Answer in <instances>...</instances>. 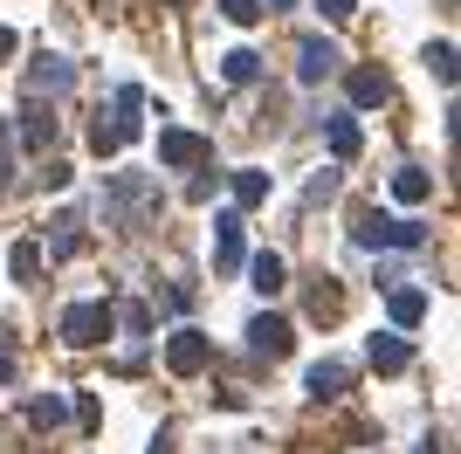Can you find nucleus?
Returning a JSON list of instances; mask_svg holds the SVG:
<instances>
[{"label":"nucleus","mask_w":461,"mask_h":454,"mask_svg":"<svg viewBox=\"0 0 461 454\" xmlns=\"http://www.w3.org/2000/svg\"><path fill=\"white\" fill-rule=\"evenodd\" d=\"M358 248H420L427 241V227L420 221H393V213H379V207H358Z\"/></svg>","instance_id":"nucleus-1"},{"label":"nucleus","mask_w":461,"mask_h":454,"mask_svg":"<svg viewBox=\"0 0 461 454\" xmlns=\"http://www.w3.org/2000/svg\"><path fill=\"white\" fill-rule=\"evenodd\" d=\"M117 310L111 303H77V310H62V344H77V351H90V344L111 338Z\"/></svg>","instance_id":"nucleus-2"},{"label":"nucleus","mask_w":461,"mask_h":454,"mask_svg":"<svg viewBox=\"0 0 461 454\" xmlns=\"http://www.w3.org/2000/svg\"><path fill=\"white\" fill-rule=\"evenodd\" d=\"M207 159H213L207 138H193V132H158V166L186 172V166H207Z\"/></svg>","instance_id":"nucleus-3"},{"label":"nucleus","mask_w":461,"mask_h":454,"mask_svg":"<svg viewBox=\"0 0 461 454\" xmlns=\"http://www.w3.org/2000/svg\"><path fill=\"white\" fill-rule=\"evenodd\" d=\"M207 359H213V344H207V331H173V344H166V365H173L179 378H193V372H207Z\"/></svg>","instance_id":"nucleus-4"},{"label":"nucleus","mask_w":461,"mask_h":454,"mask_svg":"<svg viewBox=\"0 0 461 454\" xmlns=\"http://www.w3.org/2000/svg\"><path fill=\"white\" fill-rule=\"evenodd\" d=\"M241 255H249L241 221H234V213H221V221H213V268H241Z\"/></svg>","instance_id":"nucleus-5"},{"label":"nucleus","mask_w":461,"mask_h":454,"mask_svg":"<svg viewBox=\"0 0 461 454\" xmlns=\"http://www.w3.org/2000/svg\"><path fill=\"white\" fill-rule=\"evenodd\" d=\"M249 344H255V359H289V323L283 317H255Z\"/></svg>","instance_id":"nucleus-6"},{"label":"nucleus","mask_w":461,"mask_h":454,"mask_svg":"<svg viewBox=\"0 0 461 454\" xmlns=\"http://www.w3.org/2000/svg\"><path fill=\"white\" fill-rule=\"evenodd\" d=\"M28 83H35V90H49V96H62V90H77V62H62V56H41L35 69H28Z\"/></svg>","instance_id":"nucleus-7"},{"label":"nucleus","mask_w":461,"mask_h":454,"mask_svg":"<svg viewBox=\"0 0 461 454\" xmlns=\"http://www.w3.org/2000/svg\"><path fill=\"white\" fill-rule=\"evenodd\" d=\"M330 69H338V49H330V41H303V49H296V76H303V83H324Z\"/></svg>","instance_id":"nucleus-8"},{"label":"nucleus","mask_w":461,"mask_h":454,"mask_svg":"<svg viewBox=\"0 0 461 454\" xmlns=\"http://www.w3.org/2000/svg\"><path fill=\"white\" fill-rule=\"evenodd\" d=\"M345 386H351V365L345 359H317V365H310V393H317V399H338Z\"/></svg>","instance_id":"nucleus-9"},{"label":"nucleus","mask_w":461,"mask_h":454,"mask_svg":"<svg viewBox=\"0 0 461 454\" xmlns=\"http://www.w3.org/2000/svg\"><path fill=\"white\" fill-rule=\"evenodd\" d=\"M366 359H372V372H406V359H413V351H406V338L379 331V338L366 344Z\"/></svg>","instance_id":"nucleus-10"},{"label":"nucleus","mask_w":461,"mask_h":454,"mask_svg":"<svg viewBox=\"0 0 461 454\" xmlns=\"http://www.w3.org/2000/svg\"><path fill=\"white\" fill-rule=\"evenodd\" d=\"M138 111H145V90H138V83H124V90H117V117H111V132L124 138V145L138 138Z\"/></svg>","instance_id":"nucleus-11"},{"label":"nucleus","mask_w":461,"mask_h":454,"mask_svg":"<svg viewBox=\"0 0 461 454\" xmlns=\"http://www.w3.org/2000/svg\"><path fill=\"white\" fill-rule=\"evenodd\" d=\"M249 276H255V289H262V296H283V289H289L283 255H255V262H249Z\"/></svg>","instance_id":"nucleus-12"},{"label":"nucleus","mask_w":461,"mask_h":454,"mask_svg":"<svg viewBox=\"0 0 461 454\" xmlns=\"http://www.w3.org/2000/svg\"><path fill=\"white\" fill-rule=\"evenodd\" d=\"M385 96H393V83H385V69H351V104H385Z\"/></svg>","instance_id":"nucleus-13"},{"label":"nucleus","mask_w":461,"mask_h":454,"mask_svg":"<svg viewBox=\"0 0 461 454\" xmlns=\"http://www.w3.org/2000/svg\"><path fill=\"white\" fill-rule=\"evenodd\" d=\"M21 145H28V151H49V145H56V117H49V111H28V117H21Z\"/></svg>","instance_id":"nucleus-14"},{"label":"nucleus","mask_w":461,"mask_h":454,"mask_svg":"<svg viewBox=\"0 0 461 454\" xmlns=\"http://www.w3.org/2000/svg\"><path fill=\"white\" fill-rule=\"evenodd\" d=\"M221 76H228V83H255V76H262V56H255V49H228V56H221Z\"/></svg>","instance_id":"nucleus-15"},{"label":"nucleus","mask_w":461,"mask_h":454,"mask_svg":"<svg viewBox=\"0 0 461 454\" xmlns=\"http://www.w3.org/2000/svg\"><path fill=\"white\" fill-rule=\"evenodd\" d=\"M420 317H427V296H420V289H393V323H400V331H413Z\"/></svg>","instance_id":"nucleus-16"},{"label":"nucleus","mask_w":461,"mask_h":454,"mask_svg":"<svg viewBox=\"0 0 461 454\" xmlns=\"http://www.w3.org/2000/svg\"><path fill=\"white\" fill-rule=\"evenodd\" d=\"M358 145H366V132H358L351 117H330V151H338V159H358Z\"/></svg>","instance_id":"nucleus-17"},{"label":"nucleus","mask_w":461,"mask_h":454,"mask_svg":"<svg viewBox=\"0 0 461 454\" xmlns=\"http://www.w3.org/2000/svg\"><path fill=\"white\" fill-rule=\"evenodd\" d=\"M393 193H400L406 207H420L427 193H434V179H427V172H420V166H406V172H400V179H393Z\"/></svg>","instance_id":"nucleus-18"},{"label":"nucleus","mask_w":461,"mask_h":454,"mask_svg":"<svg viewBox=\"0 0 461 454\" xmlns=\"http://www.w3.org/2000/svg\"><path fill=\"white\" fill-rule=\"evenodd\" d=\"M234 200H241V207H262V200H269V172H234Z\"/></svg>","instance_id":"nucleus-19"},{"label":"nucleus","mask_w":461,"mask_h":454,"mask_svg":"<svg viewBox=\"0 0 461 454\" xmlns=\"http://www.w3.org/2000/svg\"><path fill=\"white\" fill-rule=\"evenodd\" d=\"M7 268H14L21 283H35V276H41V241H14V255H7Z\"/></svg>","instance_id":"nucleus-20"},{"label":"nucleus","mask_w":461,"mask_h":454,"mask_svg":"<svg viewBox=\"0 0 461 454\" xmlns=\"http://www.w3.org/2000/svg\"><path fill=\"white\" fill-rule=\"evenodd\" d=\"M338 310H345V296H338L330 283H317V289H310V317H317V323H330Z\"/></svg>","instance_id":"nucleus-21"},{"label":"nucleus","mask_w":461,"mask_h":454,"mask_svg":"<svg viewBox=\"0 0 461 454\" xmlns=\"http://www.w3.org/2000/svg\"><path fill=\"white\" fill-rule=\"evenodd\" d=\"M62 413H69V406H62L56 393H41V399H28V420H35V427H62Z\"/></svg>","instance_id":"nucleus-22"},{"label":"nucleus","mask_w":461,"mask_h":454,"mask_svg":"<svg viewBox=\"0 0 461 454\" xmlns=\"http://www.w3.org/2000/svg\"><path fill=\"white\" fill-rule=\"evenodd\" d=\"M221 14H228L234 28H249V21H262V0H221Z\"/></svg>","instance_id":"nucleus-23"},{"label":"nucleus","mask_w":461,"mask_h":454,"mask_svg":"<svg viewBox=\"0 0 461 454\" xmlns=\"http://www.w3.org/2000/svg\"><path fill=\"white\" fill-rule=\"evenodd\" d=\"M427 69L441 76V83H455V49H447V41H434V49H427Z\"/></svg>","instance_id":"nucleus-24"},{"label":"nucleus","mask_w":461,"mask_h":454,"mask_svg":"<svg viewBox=\"0 0 461 454\" xmlns=\"http://www.w3.org/2000/svg\"><path fill=\"white\" fill-rule=\"evenodd\" d=\"M7 179H14V132L0 124V193H7Z\"/></svg>","instance_id":"nucleus-25"},{"label":"nucleus","mask_w":461,"mask_h":454,"mask_svg":"<svg viewBox=\"0 0 461 454\" xmlns=\"http://www.w3.org/2000/svg\"><path fill=\"white\" fill-rule=\"evenodd\" d=\"M69 186V166H62V159H49V166H41V193H62Z\"/></svg>","instance_id":"nucleus-26"},{"label":"nucleus","mask_w":461,"mask_h":454,"mask_svg":"<svg viewBox=\"0 0 461 454\" xmlns=\"http://www.w3.org/2000/svg\"><path fill=\"white\" fill-rule=\"evenodd\" d=\"M90 145H96V151H104V159H111V151H124V138H117V132H111V124H104V117H96V132H90Z\"/></svg>","instance_id":"nucleus-27"},{"label":"nucleus","mask_w":461,"mask_h":454,"mask_svg":"<svg viewBox=\"0 0 461 454\" xmlns=\"http://www.w3.org/2000/svg\"><path fill=\"white\" fill-rule=\"evenodd\" d=\"M324 7V21H351V0H317Z\"/></svg>","instance_id":"nucleus-28"},{"label":"nucleus","mask_w":461,"mask_h":454,"mask_svg":"<svg viewBox=\"0 0 461 454\" xmlns=\"http://www.w3.org/2000/svg\"><path fill=\"white\" fill-rule=\"evenodd\" d=\"M14 56V28H0V62Z\"/></svg>","instance_id":"nucleus-29"},{"label":"nucleus","mask_w":461,"mask_h":454,"mask_svg":"<svg viewBox=\"0 0 461 454\" xmlns=\"http://www.w3.org/2000/svg\"><path fill=\"white\" fill-rule=\"evenodd\" d=\"M7 378H14V351H0V386H7Z\"/></svg>","instance_id":"nucleus-30"},{"label":"nucleus","mask_w":461,"mask_h":454,"mask_svg":"<svg viewBox=\"0 0 461 454\" xmlns=\"http://www.w3.org/2000/svg\"><path fill=\"white\" fill-rule=\"evenodd\" d=\"M262 7H289V0H262Z\"/></svg>","instance_id":"nucleus-31"}]
</instances>
